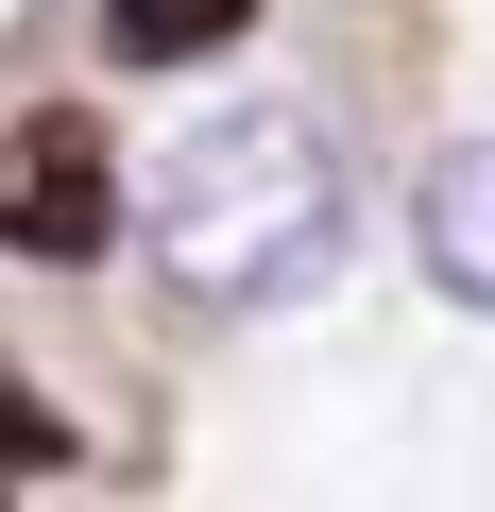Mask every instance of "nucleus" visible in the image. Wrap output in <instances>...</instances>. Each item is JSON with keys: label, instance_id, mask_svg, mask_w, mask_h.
<instances>
[{"label": "nucleus", "instance_id": "7ed1b4c3", "mask_svg": "<svg viewBox=\"0 0 495 512\" xmlns=\"http://www.w3.org/2000/svg\"><path fill=\"white\" fill-rule=\"evenodd\" d=\"M410 256H427V291L461 325H495V137H444L410 171Z\"/></svg>", "mask_w": 495, "mask_h": 512}, {"label": "nucleus", "instance_id": "f03ea898", "mask_svg": "<svg viewBox=\"0 0 495 512\" xmlns=\"http://www.w3.org/2000/svg\"><path fill=\"white\" fill-rule=\"evenodd\" d=\"M120 137L86 103H35L0 120V256H35V274H86V256H120Z\"/></svg>", "mask_w": 495, "mask_h": 512}, {"label": "nucleus", "instance_id": "39448f33", "mask_svg": "<svg viewBox=\"0 0 495 512\" xmlns=\"http://www.w3.org/2000/svg\"><path fill=\"white\" fill-rule=\"evenodd\" d=\"M0 444H18V461H52V410H35L18 376H0Z\"/></svg>", "mask_w": 495, "mask_h": 512}, {"label": "nucleus", "instance_id": "f257e3e1", "mask_svg": "<svg viewBox=\"0 0 495 512\" xmlns=\"http://www.w3.org/2000/svg\"><path fill=\"white\" fill-rule=\"evenodd\" d=\"M137 256H154V291H171L188 325H274V308H308L342 256H359V171H342L325 103L239 86V103L171 120L154 171H137Z\"/></svg>", "mask_w": 495, "mask_h": 512}, {"label": "nucleus", "instance_id": "20e7f679", "mask_svg": "<svg viewBox=\"0 0 495 512\" xmlns=\"http://www.w3.org/2000/svg\"><path fill=\"white\" fill-rule=\"evenodd\" d=\"M257 35V0H103V69H205Z\"/></svg>", "mask_w": 495, "mask_h": 512}]
</instances>
